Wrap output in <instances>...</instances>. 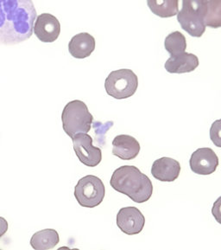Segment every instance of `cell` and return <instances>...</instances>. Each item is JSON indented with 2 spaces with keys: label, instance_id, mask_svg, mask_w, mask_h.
<instances>
[{
  "label": "cell",
  "instance_id": "17",
  "mask_svg": "<svg viewBox=\"0 0 221 250\" xmlns=\"http://www.w3.org/2000/svg\"><path fill=\"white\" fill-rule=\"evenodd\" d=\"M164 47L171 56L179 55L187 49V40L180 31H174L165 38Z\"/></svg>",
  "mask_w": 221,
  "mask_h": 250
},
{
  "label": "cell",
  "instance_id": "19",
  "mask_svg": "<svg viewBox=\"0 0 221 250\" xmlns=\"http://www.w3.org/2000/svg\"><path fill=\"white\" fill-rule=\"evenodd\" d=\"M210 139L217 147L221 148V119L215 121L211 125Z\"/></svg>",
  "mask_w": 221,
  "mask_h": 250
},
{
  "label": "cell",
  "instance_id": "5",
  "mask_svg": "<svg viewBox=\"0 0 221 250\" xmlns=\"http://www.w3.org/2000/svg\"><path fill=\"white\" fill-rule=\"evenodd\" d=\"M138 79L135 73L127 68L115 70L106 79L105 88L107 95L117 100L129 98L136 93Z\"/></svg>",
  "mask_w": 221,
  "mask_h": 250
},
{
  "label": "cell",
  "instance_id": "6",
  "mask_svg": "<svg viewBox=\"0 0 221 250\" xmlns=\"http://www.w3.org/2000/svg\"><path fill=\"white\" fill-rule=\"evenodd\" d=\"M106 188L100 178L88 175L80 178L74 187V197L79 205L85 208H94L103 202Z\"/></svg>",
  "mask_w": 221,
  "mask_h": 250
},
{
  "label": "cell",
  "instance_id": "15",
  "mask_svg": "<svg viewBox=\"0 0 221 250\" xmlns=\"http://www.w3.org/2000/svg\"><path fill=\"white\" fill-rule=\"evenodd\" d=\"M59 242L58 232L53 229H46L32 235L31 245L36 250H51L56 246Z\"/></svg>",
  "mask_w": 221,
  "mask_h": 250
},
{
  "label": "cell",
  "instance_id": "12",
  "mask_svg": "<svg viewBox=\"0 0 221 250\" xmlns=\"http://www.w3.org/2000/svg\"><path fill=\"white\" fill-rule=\"evenodd\" d=\"M112 146V154L122 160L135 159L141 149L139 142L134 137L126 134L115 137Z\"/></svg>",
  "mask_w": 221,
  "mask_h": 250
},
{
  "label": "cell",
  "instance_id": "20",
  "mask_svg": "<svg viewBox=\"0 0 221 250\" xmlns=\"http://www.w3.org/2000/svg\"><path fill=\"white\" fill-rule=\"evenodd\" d=\"M212 214L219 224H221V197L214 202L212 208Z\"/></svg>",
  "mask_w": 221,
  "mask_h": 250
},
{
  "label": "cell",
  "instance_id": "7",
  "mask_svg": "<svg viewBox=\"0 0 221 250\" xmlns=\"http://www.w3.org/2000/svg\"><path fill=\"white\" fill-rule=\"evenodd\" d=\"M74 150L81 163L88 167H95L102 160V152L92 146V138L88 133H79L72 138Z\"/></svg>",
  "mask_w": 221,
  "mask_h": 250
},
{
  "label": "cell",
  "instance_id": "8",
  "mask_svg": "<svg viewBox=\"0 0 221 250\" xmlns=\"http://www.w3.org/2000/svg\"><path fill=\"white\" fill-rule=\"evenodd\" d=\"M145 216L136 207L122 208L117 215V225L126 235L139 234L145 227Z\"/></svg>",
  "mask_w": 221,
  "mask_h": 250
},
{
  "label": "cell",
  "instance_id": "13",
  "mask_svg": "<svg viewBox=\"0 0 221 250\" xmlns=\"http://www.w3.org/2000/svg\"><path fill=\"white\" fill-rule=\"evenodd\" d=\"M199 66L198 57L194 54L183 53L171 56L165 62V69L171 74H184L194 71Z\"/></svg>",
  "mask_w": 221,
  "mask_h": 250
},
{
  "label": "cell",
  "instance_id": "4",
  "mask_svg": "<svg viewBox=\"0 0 221 250\" xmlns=\"http://www.w3.org/2000/svg\"><path fill=\"white\" fill-rule=\"evenodd\" d=\"M206 4L207 0H183V9L177 13V20L191 37L201 38L206 31Z\"/></svg>",
  "mask_w": 221,
  "mask_h": 250
},
{
  "label": "cell",
  "instance_id": "1",
  "mask_svg": "<svg viewBox=\"0 0 221 250\" xmlns=\"http://www.w3.org/2000/svg\"><path fill=\"white\" fill-rule=\"evenodd\" d=\"M37 15L32 0H0V44L13 45L31 38Z\"/></svg>",
  "mask_w": 221,
  "mask_h": 250
},
{
  "label": "cell",
  "instance_id": "11",
  "mask_svg": "<svg viewBox=\"0 0 221 250\" xmlns=\"http://www.w3.org/2000/svg\"><path fill=\"white\" fill-rule=\"evenodd\" d=\"M181 166L178 161L168 157L157 159L153 163L151 174L162 182H173L179 177Z\"/></svg>",
  "mask_w": 221,
  "mask_h": 250
},
{
  "label": "cell",
  "instance_id": "10",
  "mask_svg": "<svg viewBox=\"0 0 221 250\" xmlns=\"http://www.w3.org/2000/svg\"><path fill=\"white\" fill-rule=\"evenodd\" d=\"M189 165L191 170L196 174L210 175L216 171L219 158L211 148H199L192 153Z\"/></svg>",
  "mask_w": 221,
  "mask_h": 250
},
{
  "label": "cell",
  "instance_id": "21",
  "mask_svg": "<svg viewBox=\"0 0 221 250\" xmlns=\"http://www.w3.org/2000/svg\"><path fill=\"white\" fill-rule=\"evenodd\" d=\"M8 230V223L4 217L0 216V238H2V236H4V234Z\"/></svg>",
  "mask_w": 221,
  "mask_h": 250
},
{
  "label": "cell",
  "instance_id": "9",
  "mask_svg": "<svg viewBox=\"0 0 221 250\" xmlns=\"http://www.w3.org/2000/svg\"><path fill=\"white\" fill-rule=\"evenodd\" d=\"M33 32L42 42H54L61 33V23L55 16L42 13L35 21Z\"/></svg>",
  "mask_w": 221,
  "mask_h": 250
},
{
  "label": "cell",
  "instance_id": "18",
  "mask_svg": "<svg viewBox=\"0 0 221 250\" xmlns=\"http://www.w3.org/2000/svg\"><path fill=\"white\" fill-rule=\"evenodd\" d=\"M206 26L218 29L221 27V0H207Z\"/></svg>",
  "mask_w": 221,
  "mask_h": 250
},
{
  "label": "cell",
  "instance_id": "2",
  "mask_svg": "<svg viewBox=\"0 0 221 250\" xmlns=\"http://www.w3.org/2000/svg\"><path fill=\"white\" fill-rule=\"evenodd\" d=\"M113 189L137 204L148 201L153 193L152 183L137 167L124 166L115 170L110 178Z\"/></svg>",
  "mask_w": 221,
  "mask_h": 250
},
{
  "label": "cell",
  "instance_id": "3",
  "mask_svg": "<svg viewBox=\"0 0 221 250\" xmlns=\"http://www.w3.org/2000/svg\"><path fill=\"white\" fill-rule=\"evenodd\" d=\"M61 122L66 134L72 139L79 133H88L91 129L93 117L86 103L74 100L63 108Z\"/></svg>",
  "mask_w": 221,
  "mask_h": 250
},
{
  "label": "cell",
  "instance_id": "14",
  "mask_svg": "<svg viewBox=\"0 0 221 250\" xmlns=\"http://www.w3.org/2000/svg\"><path fill=\"white\" fill-rule=\"evenodd\" d=\"M95 49V39L87 32H82L73 37L69 43V51L77 59L90 57Z\"/></svg>",
  "mask_w": 221,
  "mask_h": 250
},
{
  "label": "cell",
  "instance_id": "16",
  "mask_svg": "<svg viewBox=\"0 0 221 250\" xmlns=\"http://www.w3.org/2000/svg\"><path fill=\"white\" fill-rule=\"evenodd\" d=\"M149 10L163 19L172 18L179 12V0H147Z\"/></svg>",
  "mask_w": 221,
  "mask_h": 250
}]
</instances>
